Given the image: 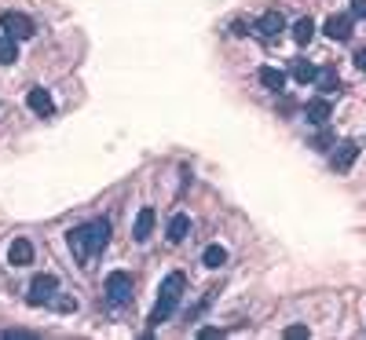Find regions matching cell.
<instances>
[{
	"label": "cell",
	"mask_w": 366,
	"mask_h": 340,
	"mask_svg": "<svg viewBox=\"0 0 366 340\" xmlns=\"http://www.w3.org/2000/svg\"><path fill=\"white\" fill-rule=\"evenodd\" d=\"M26 106L34 113H41V118H52V113H55V103H52V95H48V88H29Z\"/></svg>",
	"instance_id": "obj_8"
},
{
	"label": "cell",
	"mask_w": 366,
	"mask_h": 340,
	"mask_svg": "<svg viewBox=\"0 0 366 340\" xmlns=\"http://www.w3.org/2000/svg\"><path fill=\"white\" fill-rule=\"evenodd\" d=\"M356 157H359V143L344 139V143H337V147H333V154H330V169H333V172H348Z\"/></svg>",
	"instance_id": "obj_5"
},
{
	"label": "cell",
	"mask_w": 366,
	"mask_h": 340,
	"mask_svg": "<svg viewBox=\"0 0 366 340\" xmlns=\"http://www.w3.org/2000/svg\"><path fill=\"white\" fill-rule=\"evenodd\" d=\"M290 73H293V80H297V85H311V80H315V73H319V70H315L308 59H297L293 66H290Z\"/></svg>",
	"instance_id": "obj_16"
},
{
	"label": "cell",
	"mask_w": 366,
	"mask_h": 340,
	"mask_svg": "<svg viewBox=\"0 0 366 340\" xmlns=\"http://www.w3.org/2000/svg\"><path fill=\"white\" fill-rule=\"evenodd\" d=\"M66 246L73 249L77 260H88V241H85V227H73V231H66Z\"/></svg>",
	"instance_id": "obj_13"
},
{
	"label": "cell",
	"mask_w": 366,
	"mask_h": 340,
	"mask_svg": "<svg viewBox=\"0 0 366 340\" xmlns=\"http://www.w3.org/2000/svg\"><path fill=\"white\" fill-rule=\"evenodd\" d=\"M55 307H59V311H73L77 300H73V297H59V300H55Z\"/></svg>",
	"instance_id": "obj_24"
},
{
	"label": "cell",
	"mask_w": 366,
	"mask_h": 340,
	"mask_svg": "<svg viewBox=\"0 0 366 340\" xmlns=\"http://www.w3.org/2000/svg\"><path fill=\"white\" fill-rule=\"evenodd\" d=\"M323 34L333 37V41H348V37H352V15H330Z\"/></svg>",
	"instance_id": "obj_9"
},
{
	"label": "cell",
	"mask_w": 366,
	"mask_h": 340,
	"mask_svg": "<svg viewBox=\"0 0 366 340\" xmlns=\"http://www.w3.org/2000/svg\"><path fill=\"white\" fill-rule=\"evenodd\" d=\"M154 208H143V213L136 216V227H132V234H136V241H147L150 238V231H154Z\"/></svg>",
	"instance_id": "obj_12"
},
{
	"label": "cell",
	"mask_w": 366,
	"mask_h": 340,
	"mask_svg": "<svg viewBox=\"0 0 366 340\" xmlns=\"http://www.w3.org/2000/svg\"><path fill=\"white\" fill-rule=\"evenodd\" d=\"M187 231H190V216L176 213V216L169 220V241H172V246H180V241L187 238Z\"/></svg>",
	"instance_id": "obj_14"
},
{
	"label": "cell",
	"mask_w": 366,
	"mask_h": 340,
	"mask_svg": "<svg viewBox=\"0 0 366 340\" xmlns=\"http://www.w3.org/2000/svg\"><path fill=\"white\" fill-rule=\"evenodd\" d=\"M352 15H359V19H366V0H356V4H352Z\"/></svg>",
	"instance_id": "obj_25"
},
{
	"label": "cell",
	"mask_w": 366,
	"mask_h": 340,
	"mask_svg": "<svg viewBox=\"0 0 366 340\" xmlns=\"http://www.w3.org/2000/svg\"><path fill=\"white\" fill-rule=\"evenodd\" d=\"M304 118H308L311 125H330V103H326V99H311V103L304 106Z\"/></svg>",
	"instance_id": "obj_11"
},
{
	"label": "cell",
	"mask_w": 366,
	"mask_h": 340,
	"mask_svg": "<svg viewBox=\"0 0 366 340\" xmlns=\"http://www.w3.org/2000/svg\"><path fill=\"white\" fill-rule=\"evenodd\" d=\"M311 147L315 150H333V132H319V136L311 139Z\"/></svg>",
	"instance_id": "obj_21"
},
{
	"label": "cell",
	"mask_w": 366,
	"mask_h": 340,
	"mask_svg": "<svg viewBox=\"0 0 366 340\" xmlns=\"http://www.w3.org/2000/svg\"><path fill=\"white\" fill-rule=\"evenodd\" d=\"M19 59V48H15V37H0V66H8V62Z\"/></svg>",
	"instance_id": "obj_19"
},
{
	"label": "cell",
	"mask_w": 366,
	"mask_h": 340,
	"mask_svg": "<svg viewBox=\"0 0 366 340\" xmlns=\"http://www.w3.org/2000/svg\"><path fill=\"white\" fill-rule=\"evenodd\" d=\"M8 264H15V267L34 264V241H29V238H15L8 246Z\"/></svg>",
	"instance_id": "obj_7"
},
{
	"label": "cell",
	"mask_w": 366,
	"mask_h": 340,
	"mask_svg": "<svg viewBox=\"0 0 366 340\" xmlns=\"http://www.w3.org/2000/svg\"><path fill=\"white\" fill-rule=\"evenodd\" d=\"M356 62H359V70H366V48H363V52L356 55Z\"/></svg>",
	"instance_id": "obj_26"
},
{
	"label": "cell",
	"mask_w": 366,
	"mask_h": 340,
	"mask_svg": "<svg viewBox=\"0 0 366 340\" xmlns=\"http://www.w3.org/2000/svg\"><path fill=\"white\" fill-rule=\"evenodd\" d=\"M202 264L205 267H224L227 264V249L224 246H209V249L202 253Z\"/></svg>",
	"instance_id": "obj_18"
},
{
	"label": "cell",
	"mask_w": 366,
	"mask_h": 340,
	"mask_svg": "<svg viewBox=\"0 0 366 340\" xmlns=\"http://www.w3.org/2000/svg\"><path fill=\"white\" fill-rule=\"evenodd\" d=\"M0 29H4L8 37H15V41H29L37 34V26L29 22L22 11H4V15H0Z\"/></svg>",
	"instance_id": "obj_2"
},
{
	"label": "cell",
	"mask_w": 366,
	"mask_h": 340,
	"mask_svg": "<svg viewBox=\"0 0 366 340\" xmlns=\"http://www.w3.org/2000/svg\"><path fill=\"white\" fill-rule=\"evenodd\" d=\"M257 29H260V37H267V41H275L282 29H286V19L279 11H267V15H260V22H257Z\"/></svg>",
	"instance_id": "obj_10"
},
{
	"label": "cell",
	"mask_w": 366,
	"mask_h": 340,
	"mask_svg": "<svg viewBox=\"0 0 366 340\" xmlns=\"http://www.w3.org/2000/svg\"><path fill=\"white\" fill-rule=\"evenodd\" d=\"M85 241H88V256H92V253H103L106 241H110V223H106L103 216L92 220V223H85Z\"/></svg>",
	"instance_id": "obj_4"
},
{
	"label": "cell",
	"mask_w": 366,
	"mask_h": 340,
	"mask_svg": "<svg viewBox=\"0 0 366 340\" xmlns=\"http://www.w3.org/2000/svg\"><path fill=\"white\" fill-rule=\"evenodd\" d=\"M183 289H187V278L180 271L165 274L162 289H157V300H154V311H150V326H162V322H169L172 315H176V307L183 300Z\"/></svg>",
	"instance_id": "obj_1"
},
{
	"label": "cell",
	"mask_w": 366,
	"mask_h": 340,
	"mask_svg": "<svg viewBox=\"0 0 366 340\" xmlns=\"http://www.w3.org/2000/svg\"><path fill=\"white\" fill-rule=\"evenodd\" d=\"M4 340H34V333H26V330H8Z\"/></svg>",
	"instance_id": "obj_23"
},
{
	"label": "cell",
	"mask_w": 366,
	"mask_h": 340,
	"mask_svg": "<svg viewBox=\"0 0 366 340\" xmlns=\"http://www.w3.org/2000/svg\"><path fill=\"white\" fill-rule=\"evenodd\" d=\"M106 300L121 307V304H129L132 300V278L125 271H110L106 274Z\"/></svg>",
	"instance_id": "obj_3"
},
{
	"label": "cell",
	"mask_w": 366,
	"mask_h": 340,
	"mask_svg": "<svg viewBox=\"0 0 366 340\" xmlns=\"http://www.w3.org/2000/svg\"><path fill=\"white\" fill-rule=\"evenodd\" d=\"M55 289H59V282L52 278V274H37V278L29 282V297H26V300L34 304V307H37V304H48Z\"/></svg>",
	"instance_id": "obj_6"
},
{
	"label": "cell",
	"mask_w": 366,
	"mask_h": 340,
	"mask_svg": "<svg viewBox=\"0 0 366 340\" xmlns=\"http://www.w3.org/2000/svg\"><path fill=\"white\" fill-rule=\"evenodd\" d=\"M315 85H319V92H333V88H337V73H333V70L315 73Z\"/></svg>",
	"instance_id": "obj_20"
},
{
	"label": "cell",
	"mask_w": 366,
	"mask_h": 340,
	"mask_svg": "<svg viewBox=\"0 0 366 340\" xmlns=\"http://www.w3.org/2000/svg\"><path fill=\"white\" fill-rule=\"evenodd\" d=\"M260 85H264L267 92H286V73L264 66V70H260Z\"/></svg>",
	"instance_id": "obj_15"
},
{
	"label": "cell",
	"mask_w": 366,
	"mask_h": 340,
	"mask_svg": "<svg viewBox=\"0 0 366 340\" xmlns=\"http://www.w3.org/2000/svg\"><path fill=\"white\" fill-rule=\"evenodd\" d=\"M282 337H286V340H308V326H290Z\"/></svg>",
	"instance_id": "obj_22"
},
{
	"label": "cell",
	"mask_w": 366,
	"mask_h": 340,
	"mask_svg": "<svg viewBox=\"0 0 366 340\" xmlns=\"http://www.w3.org/2000/svg\"><path fill=\"white\" fill-rule=\"evenodd\" d=\"M311 37H315V22H311V19H297V22H293V41L304 48Z\"/></svg>",
	"instance_id": "obj_17"
}]
</instances>
